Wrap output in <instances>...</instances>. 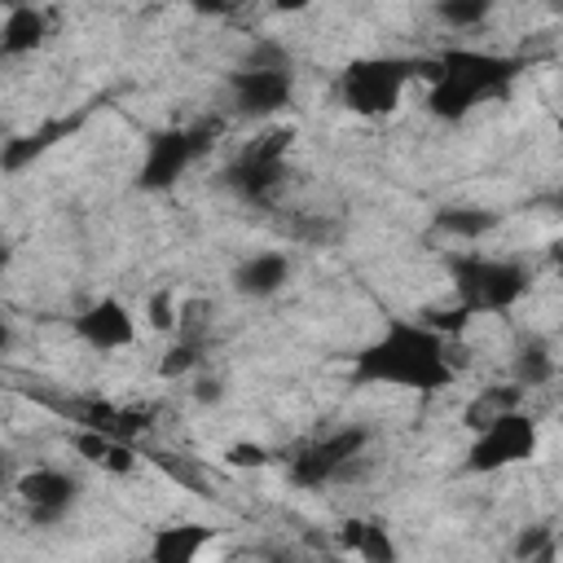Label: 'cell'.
<instances>
[{"label": "cell", "instance_id": "obj_1", "mask_svg": "<svg viewBox=\"0 0 563 563\" xmlns=\"http://www.w3.org/2000/svg\"><path fill=\"white\" fill-rule=\"evenodd\" d=\"M453 374L457 369L449 361V339L422 321H409V317L387 321V330L352 356V378L378 383V387L444 391L453 383Z\"/></svg>", "mask_w": 563, "mask_h": 563}, {"label": "cell", "instance_id": "obj_2", "mask_svg": "<svg viewBox=\"0 0 563 563\" xmlns=\"http://www.w3.org/2000/svg\"><path fill=\"white\" fill-rule=\"evenodd\" d=\"M519 57H497L479 48H444L435 57V75L427 88V110L444 123L466 119L484 97H506L519 75Z\"/></svg>", "mask_w": 563, "mask_h": 563}, {"label": "cell", "instance_id": "obj_3", "mask_svg": "<svg viewBox=\"0 0 563 563\" xmlns=\"http://www.w3.org/2000/svg\"><path fill=\"white\" fill-rule=\"evenodd\" d=\"M449 277L457 303L475 312H510L528 295V268L519 260H488V255H449Z\"/></svg>", "mask_w": 563, "mask_h": 563}, {"label": "cell", "instance_id": "obj_4", "mask_svg": "<svg viewBox=\"0 0 563 563\" xmlns=\"http://www.w3.org/2000/svg\"><path fill=\"white\" fill-rule=\"evenodd\" d=\"M418 75L413 57H352L339 75V97L361 119H383L400 106L405 84Z\"/></svg>", "mask_w": 563, "mask_h": 563}, {"label": "cell", "instance_id": "obj_5", "mask_svg": "<svg viewBox=\"0 0 563 563\" xmlns=\"http://www.w3.org/2000/svg\"><path fill=\"white\" fill-rule=\"evenodd\" d=\"M290 141H295V128H268L260 132L255 141H246L229 167H224V185L242 198V202H255V207H268L286 180V154H290Z\"/></svg>", "mask_w": 563, "mask_h": 563}, {"label": "cell", "instance_id": "obj_6", "mask_svg": "<svg viewBox=\"0 0 563 563\" xmlns=\"http://www.w3.org/2000/svg\"><path fill=\"white\" fill-rule=\"evenodd\" d=\"M537 440H541V427L532 413H523L519 405L497 413L488 427L475 431L471 440V453H466V471L475 475H493V471H506V466H519L537 453Z\"/></svg>", "mask_w": 563, "mask_h": 563}, {"label": "cell", "instance_id": "obj_7", "mask_svg": "<svg viewBox=\"0 0 563 563\" xmlns=\"http://www.w3.org/2000/svg\"><path fill=\"white\" fill-rule=\"evenodd\" d=\"M365 444H369V431H365V427H339V431H330V435L303 444V449L290 457L286 475H290V484H299V488H321V484L347 475L352 462L365 453Z\"/></svg>", "mask_w": 563, "mask_h": 563}, {"label": "cell", "instance_id": "obj_8", "mask_svg": "<svg viewBox=\"0 0 563 563\" xmlns=\"http://www.w3.org/2000/svg\"><path fill=\"white\" fill-rule=\"evenodd\" d=\"M229 97H233V110L246 114V119H268V114H282L295 97V70L290 62L286 66H255V62H242L233 75H229Z\"/></svg>", "mask_w": 563, "mask_h": 563}, {"label": "cell", "instance_id": "obj_9", "mask_svg": "<svg viewBox=\"0 0 563 563\" xmlns=\"http://www.w3.org/2000/svg\"><path fill=\"white\" fill-rule=\"evenodd\" d=\"M75 497H79V479L57 466H35L18 479V501L35 528H57L75 510Z\"/></svg>", "mask_w": 563, "mask_h": 563}, {"label": "cell", "instance_id": "obj_10", "mask_svg": "<svg viewBox=\"0 0 563 563\" xmlns=\"http://www.w3.org/2000/svg\"><path fill=\"white\" fill-rule=\"evenodd\" d=\"M189 163H198V154L189 145V132L185 128H163V132H154L145 141V158L136 167V189L163 194L189 172Z\"/></svg>", "mask_w": 563, "mask_h": 563}, {"label": "cell", "instance_id": "obj_11", "mask_svg": "<svg viewBox=\"0 0 563 563\" xmlns=\"http://www.w3.org/2000/svg\"><path fill=\"white\" fill-rule=\"evenodd\" d=\"M75 334L97 352H119L136 339V321L119 299H97L75 317Z\"/></svg>", "mask_w": 563, "mask_h": 563}, {"label": "cell", "instance_id": "obj_12", "mask_svg": "<svg viewBox=\"0 0 563 563\" xmlns=\"http://www.w3.org/2000/svg\"><path fill=\"white\" fill-rule=\"evenodd\" d=\"M290 282V260L282 251H255L233 268V290L242 299H273Z\"/></svg>", "mask_w": 563, "mask_h": 563}, {"label": "cell", "instance_id": "obj_13", "mask_svg": "<svg viewBox=\"0 0 563 563\" xmlns=\"http://www.w3.org/2000/svg\"><path fill=\"white\" fill-rule=\"evenodd\" d=\"M75 132V119H53V123H44V128H35V132H22V136H13V141H4V150H0V172L4 176H18V172H26L40 154H48L62 136H70Z\"/></svg>", "mask_w": 563, "mask_h": 563}, {"label": "cell", "instance_id": "obj_14", "mask_svg": "<svg viewBox=\"0 0 563 563\" xmlns=\"http://www.w3.org/2000/svg\"><path fill=\"white\" fill-rule=\"evenodd\" d=\"M44 35H48L44 9L18 4V9H9L4 22H0V57H26V53H35V48L44 44Z\"/></svg>", "mask_w": 563, "mask_h": 563}, {"label": "cell", "instance_id": "obj_15", "mask_svg": "<svg viewBox=\"0 0 563 563\" xmlns=\"http://www.w3.org/2000/svg\"><path fill=\"white\" fill-rule=\"evenodd\" d=\"M339 545L361 554L365 563H396V541L378 519H343L339 523Z\"/></svg>", "mask_w": 563, "mask_h": 563}, {"label": "cell", "instance_id": "obj_16", "mask_svg": "<svg viewBox=\"0 0 563 563\" xmlns=\"http://www.w3.org/2000/svg\"><path fill=\"white\" fill-rule=\"evenodd\" d=\"M207 541H211L207 523H172L150 537V559L154 563H189Z\"/></svg>", "mask_w": 563, "mask_h": 563}, {"label": "cell", "instance_id": "obj_17", "mask_svg": "<svg viewBox=\"0 0 563 563\" xmlns=\"http://www.w3.org/2000/svg\"><path fill=\"white\" fill-rule=\"evenodd\" d=\"M497 224H501V216L488 211V207H435V216H431V229L435 233L462 238V242H475V238L493 233Z\"/></svg>", "mask_w": 563, "mask_h": 563}, {"label": "cell", "instance_id": "obj_18", "mask_svg": "<svg viewBox=\"0 0 563 563\" xmlns=\"http://www.w3.org/2000/svg\"><path fill=\"white\" fill-rule=\"evenodd\" d=\"M510 369H515V383L519 387H545L554 378V352L541 334H528L515 343V356H510Z\"/></svg>", "mask_w": 563, "mask_h": 563}, {"label": "cell", "instance_id": "obj_19", "mask_svg": "<svg viewBox=\"0 0 563 563\" xmlns=\"http://www.w3.org/2000/svg\"><path fill=\"white\" fill-rule=\"evenodd\" d=\"M519 400H523V387H519V383H510V387H484V391L462 409V422H466L471 431H479V427H488L497 413L515 409Z\"/></svg>", "mask_w": 563, "mask_h": 563}, {"label": "cell", "instance_id": "obj_20", "mask_svg": "<svg viewBox=\"0 0 563 563\" xmlns=\"http://www.w3.org/2000/svg\"><path fill=\"white\" fill-rule=\"evenodd\" d=\"M431 9H435V18H440L444 26L471 31V26H479V22L493 13V0H435Z\"/></svg>", "mask_w": 563, "mask_h": 563}, {"label": "cell", "instance_id": "obj_21", "mask_svg": "<svg viewBox=\"0 0 563 563\" xmlns=\"http://www.w3.org/2000/svg\"><path fill=\"white\" fill-rule=\"evenodd\" d=\"M510 554H515L519 563H550V559H554V528H545V523L523 528V532L515 537Z\"/></svg>", "mask_w": 563, "mask_h": 563}, {"label": "cell", "instance_id": "obj_22", "mask_svg": "<svg viewBox=\"0 0 563 563\" xmlns=\"http://www.w3.org/2000/svg\"><path fill=\"white\" fill-rule=\"evenodd\" d=\"M418 321H422V325H431L435 334L453 339V334H462V330H466L471 312H466L462 303H457V308H427V312H418Z\"/></svg>", "mask_w": 563, "mask_h": 563}, {"label": "cell", "instance_id": "obj_23", "mask_svg": "<svg viewBox=\"0 0 563 563\" xmlns=\"http://www.w3.org/2000/svg\"><path fill=\"white\" fill-rule=\"evenodd\" d=\"M198 356H202V352H198V343H194V339H180L176 347H167V352H163L158 374H163V378H180V374H189V369L198 365Z\"/></svg>", "mask_w": 563, "mask_h": 563}, {"label": "cell", "instance_id": "obj_24", "mask_svg": "<svg viewBox=\"0 0 563 563\" xmlns=\"http://www.w3.org/2000/svg\"><path fill=\"white\" fill-rule=\"evenodd\" d=\"M224 462L233 471H260V466H268V449L264 444H251V440H238V444L224 449Z\"/></svg>", "mask_w": 563, "mask_h": 563}, {"label": "cell", "instance_id": "obj_25", "mask_svg": "<svg viewBox=\"0 0 563 563\" xmlns=\"http://www.w3.org/2000/svg\"><path fill=\"white\" fill-rule=\"evenodd\" d=\"M110 444H114V435H106V431H97V427H88V431H79L75 435V449L88 457V462H106V453H110Z\"/></svg>", "mask_w": 563, "mask_h": 563}, {"label": "cell", "instance_id": "obj_26", "mask_svg": "<svg viewBox=\"0 0 563 563\" xmlns=\"http://www.w3.org/2000/svg\"><path fill=\"white\" fill-rule=\"evenodd\" d=\"M150 325L154 330H176V308H172V290H158L150 299Z\"/></svg>", "mask_w": 563, "mask_h": 563}, {"label": "cell", "instance_id": "obj_27", "mask_svg": "<svg viewBox=\"0 0 563 563\" xmlns=\"http://www.w3.org/2000/svg\"><path fill=\"white\" fill-rule=\"evenodd\" d=\"M194 400H198V405H220V400H224V383H220V378H198Z\"/></svg>", "mask_w": 563, "mask_h": 563}, {"label": "cell", "instance_id": "obj_28", "mask_svg": "<svg viewBox=\"0 0 563 563\" xmlns=\"http://www.w3.org/2000/svg\"><path fill=\"white\" fill-rule=\"evenodd\" d=\"M189 9H198L207 18H224V13H233V0H189Z\"/></svg>", "mask_w": 563, "mask_h": 563}, {"label": "cell", "instance_id": "obj_29", "mask_svg": "<svg viewBox=\"0 0 563 563\" xmlns=\"http://www.w3.org/2000/svg\"><path fill=\"white\" fill-rule=\"evenodd\" d=\"M312 0H273V13H303Z\"/></svg>", "mask_w": 563, "mask_h": 563}, {"label": "cell", "instance_id": "obj_30", "mask_svg": "<svg viewBox=\"0 0 563 563\" xmlns=\"http://www.w3.org/2000/svg\"><path fill=\"white\" fill-rule=\"evenodd\" d=\"M9 260H13V246H9V242H4V238H0V277H4V273H9Z\"/></svg>", "mask_w": 563, "mask_h": 563}, {"label": "cell", "instance_id": "obj_31", "mask_svg": "<svg viewBox=\"0 0 563 563\" xmlns=\"http://www.w3.org/2000/svg\"><path fill=\"white\" fill-rule=\"evenodd\" d=\"M4 484H9V457L0 453V493H4Z\"/></svg>", "mask_w": 563, "mask_h": 563}, {"label": "cell", "instance_id": "obj_32", "mask_svg": "<svg viewBox=\"0 0 563 563\" xmlns=\"http://www.w3.org/2000/svg\"><path fill=\"white\" fill-rule=\"evenodd\" d=\"M9 343H13V334H9V325H4V321H0V352H4V347H9Z\"/></svg>", "mask_w": 563, "mask_h": 563}, {"label": "cell", "instance_id": "obj_33", "mask_svg": "<svg viewBox=\"0 0 563 563\" xmlns=\"http://www.w3.org/2000/svg\"><path fill=\"white\" fill-rule=\"evenodd\" d=\"M4 9H18V4H31V0H0Z\"/></svg>", "mask_w": 563, "mask_h": 563}, {"label": "cell", "instance_id": "obj_34", "mask_svg": "<svg viewBox=\"0 0 563 563\" xmlns=\"http://www.w3.org/2000/svg\"><path fill=\"white\" fill-rule=\"evenodd\" d=\"M233 4H238V0H233Z\"/></svg>", "mask_w": 563, "mask_h": 563}]
</instances>
